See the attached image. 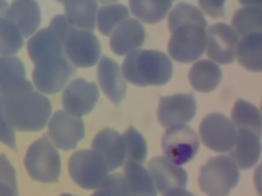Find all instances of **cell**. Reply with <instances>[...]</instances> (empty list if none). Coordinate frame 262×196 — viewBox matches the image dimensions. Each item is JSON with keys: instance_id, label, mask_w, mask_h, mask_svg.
Returning a JSON list of instances; mask_svg holds the SVG:
<instances>
[{"instance_id": "cell-1", "label": "cell", "mask_w": 262, "mask_h": 196, "mask_svg": "<svg viewBox=\"0 0 262 196\" xmlns=\"http://www.w3.org/2000/svg\"><path fill=\"white\" fill-rule=\"evenodd\" d=\"M27 49L35 64L33 80L37 89L48 94L59 92L76 69L57 33L51 27L41 30L29 40Z\"/></svg>"}, {"instance_id": "cell-2", "label": "cell", "mask_w": 262, "mask_h": 196, "mask_svg": "<svg viewBox=\"0 0 262 196\" xmlns=\"http://www.w3.org/2000/svg\"><path fill=\"white\" fill-rule=\"evenodd\" d=\"M0 96L4 116L12 129L38 132L45 128L51 114V103L34 89L31 82L27 80Z\"/></svg>"}, {"instance_id": "cell-3", "label": "cell", "mask_w": 262, "mask_h": 196, "mask_svg": "<svg viewBox=\"0 0 262 196\" xmlns=\"http://www.w3.org/2000/svg\"><path fill=\"white\" fill-rule=\"evenodd\" d=\"M126 80L138 86H161L170 81L173 65L167 55L157 50H135L123 61Z\"/></svg>"}, {"instance_id": "cell-4", "label": "cell", "mask_w": 262, "mask_h": 196, "mask_svg": "<svg viewBox=\"0 0 262 196\" xmlns=\"http://www.w3.org/2000/svg\"><path fill=\"white\" fill-rule=\"evenodd\" d=\"M49 27L59 36L64 53L73 66L91 67L97 63L100 56L101 46L93 33L74 27L63 15L56 16Z\"/></svg>"}, {"instance_id": "cell-5", "label": "cell", "mask_w": 262, "mask_h": 196, "mask_svg": "<svg viewBox=\"0 0 262 196\" xmlns=\"http://www.w3.org/2000/svg\"><path fill=\"white\" fill-rule=\"evenodd\" d=\"M207 22L181 23L171 31L168 52L176 61L183 63L199 59L207 47Z\"/></svg>"}, {"instance_id": "cell-6", "label": "cell", "mask_w": 262, "mask_h": 196, "mask_svg": "<svg viewBox=\"0 0 262 196\" xmlns=\"http://www.w3.org/2000/svg\"><path fill=\"white\" fill-rule=\"evenodd\" d=\"M235 162L227 155L209 159L201 167L199 186L208 196H228L239 180Z\"/></svg>"}, {"instance_id": "cell-7", "label": "cell", "mask_w": 262, "mask_h": 196, "mask_svg": "<svg viewBox=\"0 0 262 196\" xmlns=\"http://www.w3.org/2000/svg\"><path fill=\"white\" fill-rule=\"evenodd\" d=\"M25 166L33 179L43 183L57 182L61 174V159L48 135L29 147Z\"/></svg>"}, {"instance_id": "cell-8", "label": "cell", "mask_w": 262, "mask_h": 196, "mask_svg": "<svg viewBox=\"0 0 262 196\" xmlns=\"http://www.w3.org/2000/svg\"><path fill=\"white\" fill-rule=\"evenodd\" d=\"M69 173L74 182L87 190L102 187L108 174L104 159L93 150L75 152L69 159Z\"/></svg>"}, {"instance_id": "cell-9", "label": "cell", "mask_w": 262, "mask_h": 196, "mask_svg": "<svg viewBox=\"0 0 262 196\" xmlns=\"http://www.w3.org/2000/svg\"><path fill=\"white\" fill-rule=\"evenodd\" d=\"M162 150L169 160L176 165H183L192 160L199 151V136L190 127L168 129L162 138Z\"/></svg>"}, {"instance_id": "cell-10", "label": "cell", "mask_w": 262, "mask_h": 196, "mask_svg": "<svg viewBox=\"0 0 262 196\" xmlns=\"http://www.w3.org/2000/svg\"><path fill=\"white\" fill-rule=\"evenodd\" d=\"M199 133L203 144L216 152L231 151L237 137V129L233 122L219 113L205 117L201 122Z\"/></svg>"}, {"instance_id": "cell-11", "label": "cell", "mask_w": 262, "mask_h": 196, "mask_svg": "<svg viewBox=\"0 0 262 196\" xmlns=\"http://www.w3.org/2000/svg\"><path fill=\"white\" fill-rule=\"evenodd\" d=\"M49 137L60 149H75L84 137V124L80 117L57 110L49 125Z\"/></svg>"}, {"instance_id": "cell-12", "label": "cell", "mask_w": 262, "mask_h": 196, "mask_svg": "<svg viewBox=\"0 0 262 196\" xmlns=\"http://www.w3.org/2000/svg\"><path fill=\"white\" fill-rule=\"evenodd\" d=\"M196 113V102L192 94H174L160 99L158 121L164 128L171 129L190 122Z\"/></svg>"}, {"instance_id": "cell-13", "label": "cell", "mask_w": 262, "mask_h": 196, "mask_svg": "<svg viewBox=\"0 0 262 196\" xmlns=\"http://www.w3.org/2000/svg\"><path fill=\"white\" fill-rule=\"evenodd\" d=\"M207 56L218 63H231L235 59L238 35L225 23L211 26L207 32Z\"/></svg>"}, {"instance_id": "cell-14", "label": "cell", "mask_w": 262, "mask_h": 196, "mask_svg": "<svg viewBox=\"0 0 262 196\" xmlns=\"http://www.w3.org/2000/svg\"><path fill=\"white\" fill-rule=\"evenodd\" d=\"M99 97L98 86L84 79H76L70 83L62 95V105L66 111L83 116L92 111Z\"/></svg>"}, {"instance_id": "cell-15", "label": "cell", "mask_w": 262, "mask_h": 196, "mask_svg": "<svg viewBox=\"0 0 262 196\" xmlns=\"http://www.w3.org/2000/svg\"><path fill=\"white\" fill-rule=\"evenodd\" d=\"M148 172L157 191L166 194L184 189L188 183L186 171L164 156L151 159L147 164Z\"/></svg>"}, {"instance_id": "cell-16", "label": "cell", "mask_w": 262, "mask_h": 196, "mask_svg": "<svg viewBox=\"0 0 262 196\" xmlns=\"http://www.w3.org/2000/svg\"><path fill=\"white\" fill-rule=\"evenodd\" d=\"M92 150L104 159L109 171L121 167L126 160L125 141L122 135L108 128L101 131L94 139Z\"/></svg>"}, {"instance_id": "cell-17", "label": "cell", "mask_w": 262, "mask_h": 196, "mask_svg": "<svg viewBox=\"0 0 262 196\" xmlns=\"http://www.w3.org/2000/svg\"><path fill=\"white\" fill-rule=\"evenodd\" d=\"M145 39V30L139 20L126 19L115 29L110 47L117 55H125L141 47Z\"/></svg>"}, {"instance_id": "cell-18", "label": "cell", "mask_w": 262, "mask_h": 196, "mask_svg": "<svg viewBox=\"0 0 262 196\" xmlns=\"http://www.w3.org/2000/svg\"><path fill=\"white\" fill-rule=\"evenodd\" d=\"M101 88L113 103L120 104L125 97L127 86L121 66L107 57H102L98 66Z\"/></svg>"}, {"instance_id": "cell-19", "label": "cell", "mask_w": 262, "mask_h": 196, "mask_svg": "<svg viewBox=\"0 0 262 196\" xmlns=\"http://www.w3.org/2000/svg\"><path fill=\"white\" fill-rule=\"evenodd\" d=\"M260 135L254 131L237 129L235 144L230 151L231 159L242 169L252 167L260 157Z\"/></svg>"}, {"instance_id": "cell-20", "label": "cell", "mask_w": 262, "mask_h": 196, "mask_svg": "<svg viewBox=\"0 0 262 196\" xmlns=\"http://www.w3.org/2000/svg\"><path fill=\"white\" fill-rule=\"evenodd\" d=\"M8 16L25 38L32 35L41 22L40 8L39 4L34 1H15L8 8Z\"/></svg>"}, {"instance_id": "cell-21", "label": "cell", "mask_w": 262, "mask_h": 196, "mask_svg": "<svg viewBox=\"0 0 262 196\" xmlns=\"http://www.w3.org/2000/svg\"><path fill=\"white\" fill-rule=\"evenodd\" d=\"M188 78L194 89L199 92H210L219 85L221 69L213 61L201 60L192 65Z\"/></svg>"}, {"instance_id": "cell-22", "label": "cell", "mask_w": 262, "mask_h": 196, "mask_svg": "<svg viewBox=\"0 0 262 196\" xmlns=\"http://www.w3.org/2000/svg\"><path fill=\"white\" fill-rule=\"evenodd\" d=\"M67 18L82 31H92L95 27L98 3L96 1H66Z\"/></svg>"}, {"instance_id": "cell-23", "label": "cell", "mask_w": 262, "mask_h": 196, "mask_svg": "<svg viewBox=\"0 0 262 196\" xmlns=\"http://www.w3.org/2000/svg\"><path fill=\"white\" fill-rule=\"evenodd\" d=\"M130 196L137 194L157 195L149 172L140 163L126 162L123 173Z\"/></svg>"}, {"instance_id": "cell-24", "label": "cell", "mask_w": 262, "mask_h": 196, "mask_svg": "<svg viewBox=\"0 0 262 196\" xmlns=\"http://www.w3.org/2000/svg\"><path fill=\"white\" fill-rule=\"evenodd\" d=\"M26 79L24 63L19 57L13 56L0 57V95L10 92L20 84Z\"/></svg>"}, {"instance_id": "cell-25", "label": "cell", "mask_w": 262, "mask_h": 196, "mask_svg": "<svg viewBox=\"0 0 262 196\" xmlns=\"http://www.w3.org/2000/svg\"><path fill=\"white\" fill-rule=\"evenodd\" d=\"M261 33H256L243 37L237 43V60L249 70H261Z\"/></svg>"}, {"instance_id": "cell-26", "label": "cell", "mask_w": 262, "mask_h": 196, "mask_svg": "<svg viewBox=\"0 0 262 196\" xmlns=\"http://www.w3.org/2000/svg\"><path fill=\"white\" fill-rule=\"evenodd\" d=\"M261 7L256 4L241 8L232 20L233 29L243 36L261 33Z\"/></svg>"}, {"instance_id": "cell-27", "label": "cell", "mask_w": 262, "mask_h": 196, "mask_svg": "<svg viewBox=\"0 0 262 196\" xmlns=\"http://www.w3.org/2000/svg\"><path fill=\"white\" fill-rule=\"evenodd\" d=\"M236 129H246L261 134V114L257 107L244 100H237L232 110Z\"/></svg>"}, {"instance_id": "cell-28", "label": "cell", "mask_w": 262, "mask_h": 196, "mask_svg": "<svg viewBox=\"0 0 262 196\" xmlns=\"http://www.w3.org/2000/svg\"><path fill=\"white\" fill-rule=\"evenodd\" d=\"M8 11L0 13V54L3 56H12L23 46V35L8 17Z\"/></svg>"}, {"instance_id": "cell-29", "label": "cell", "mask_w": 262, "mask_h": 196, "mask_svg": "<svg viewBox=\"0 0 262 196\" xmlns=\"http://www.w3.org/2000/svg\"><path fill=\"white\" fill-rule=\"evenodd\" d=\"M171 1H130L131 12L146 23H156L166 16L171 7Z\"/></svg>"}, {"instance_id": "cell-30", "label": "cell", "mask_w": 262, "mask_h": 196, "mask_svg": "<svg viewBox=\"0 0 262 196\" xmlns=\"http://www.w3.org/2000/svg\"><path fill=\"white\" fill-rule=\"evenodd\" d=\"M128 8L120 4H106L98 13V27L102 35H110L115 29L129 16Z\"/></svg>"}, {"instance_id": "cell-31", "label": "cell", "mask_w": 262, "mask_h": 196, "mask_svg": "<svg viewBox=\"0 0 262 196\" xmlns=\"http://www.w3.org/2000/svg\"><path fill=\"white\" fill-rule=\"evenodd\" d=\"M125 141L126 162L142 163L147 158V144L145 139L135 128L130 127L122 135Z\"/></svg>"}, {"instance_id": "cell-32", "label": "cell", "mask_w": 262, "mask_h": 196, "mask_svg": "<svg viewBox=\"0 0 262 196\" xmlns=\"http://www.w3.org/2000/svg\"><path fill=\"white\" fill-rule=\"evenodd\" d=\"M188 21L207 22L203 13L196 7L187 3H180L170 12L168 20V27L169 30L172 31L181 23Z\"/></svg>"}, {"instance_id": "cell-33", "label": "cell", "mask_w": 262, "mask_h": 196, "mask_svg": "<svg viewBox=\"0 0 262 196\" xmlns=\"http://www.w3.org/2000/svg\"><path fill=\"white\" fill-rule=\"evenodd\" d=\"M100 189L111 192L114 196H130L123 174L107 176Z\"/></svg>"}, {"instance_id": "cell-34", "label": "cell", "mask_w": 262, "mask_h": 196, "mask_svg": "<svg viewBox=\"0 0 262 196\" xmlns=\"http://www.w3.org/2000/svg\"><path fill=\"white\" fill-rule=\"evenodd\" d=\"M0 141L12 149H16V135H15L14 129L9 125L6 118L4 116L1 96H0Z\"/></svg>"}, {"instance_id": "cell-35", "label": "cell", "mask_w": 262, "mask_h": 196, "mask_svg": "<svg viewBox=\"0 0 262 196\" xmlns=\"http://www.w3.org/2000/svg\"><path fill=\"white\" fill-rule=\"evenodd\" d=\"M0 180L17 186L15 168L4 155H0Z\"/></svg>"}, {"instance_id": "cell-36", "label": "cell", "mask_w": 262, "mask_h": 196, "mask_svg": "<svg viewBox=\"0 0 262 196\" xmlns=\"http://www.w3.org/2000/svg\"><path fill=\"white\" fill-rule=\"evenodd\" d=\"M199 4L209 16L220 17L225 15V1H199Z\"/></svg>"}, {"instance_id": "cell-37", "label": "cell", "mask_w": 262, "mask_h": 196, "mask_svg": "<svg viewBox=\"0 0 262 196\" xmlns=\"http://www.w3.org/2000/svg\"><path fill=\"white\" fill-rule=\"evenodd\" d=\"M0 196H18L17 186L0 180Z\"/></svg>"}, {"instance_id": "cell-38", "label": "cell", "mask_w": 262, "mask_h": 196, "mask_svg": "<svg viewBox=\"0 0 262 196\" xmlns=\"http://www.w3.org/2000/svg\"><path fill=\"white\" fill-rule=\"evenodd\" d=\"M164 196H194V194L187 191L185 189H181V190H174V191L167 193V194H164Z\"/></svg>"}, {"instance_id": "cell-39", "label": "cell", "mask_w": 262, "mask_h": 196, "mask_svg": "<svg viewBox=\"0 0 262 196\" xmlns=\"http://www.w3.org/2000/svg\"><path fill=\"white\" fill-rule=\"evenodd\" d=\"M91 196H114L111 192L107 191V190H104V189H99V190L95 192L94 194H93Z\"/></svg>"}, {"instance_id": "cell-40", "label": "cell", "mask_w": 262, "mask_h": 196, "mask_svg": "<svg viewBox=\"0 0 262 196\" xmlns=\"http://www.w3.org/2000/svg\"><path fill=\"white\" fill-rule=\"evenodd\" d=\"M8 8H9V6H8V3L5 1H0V13L6 12L8 10Z\"/></svg>"}, {"instance_id": "cell-41", "label": "cell", "mask_w": 262, "mask_h": 196, "mask_svg": "<svg viewBox=\"0 0 262 196\" xmlns=\"http://www.w3.org/2000/svg\"><path fill=\"white\" fill-rule=\"evenodd\" d=\"M60 196H76V195H73V194H61V195H60Z\"/></svg>"}, {"instance_id": "cell-42", "label": "cell", "mask_w": 262, "mask_h": 196, "mask_svg": "<svg viewBox=\"0 0 262 196\" xmlns=\"http://www.w3.org/2000/svg\"><path fill=\"white\" fill-rule=\"evenodd\" d=\"M135 196H151V195H148V194H137V195H135Z\"/></svg>"}]
</instances>
